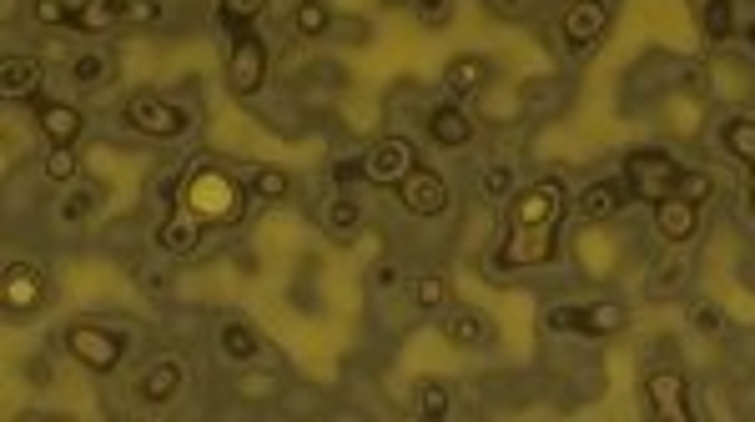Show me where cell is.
<instances>
[{
    "instance_id": "cell-24",
    "label": "cell",
    "mask_w": 755,
    "mask_h": 422,
    "mask_svg": "<svg viewBox=\"0 0 755 422\" xmlns=\"http://www.w3.org/2000/svg\"><path fill=\"white\" fill-rule=\"evenodd\" d=\"M217 347H222L232 363H252V357H258V332L242 327V322H222V332H217Z\"/></svg>"
},
{
    "instance_id": "cell-34",
    "label": "cell",
    "mask_w": 755,
    "mask_h": 422,
    "mask_svg": "<svg viewBox=\"0 0 755 422\" xmlns=\"http://www.w3.org/2000/svg\"><path fill=\"white\" fill-rule=\"evenodd\" d=\"M328 5H322V0H303V5H297V31L303 35H322L328 31Z\"/></svg>"
},
{
    "instance_id": "cell-38",
    "label": "cell",
    "mask_w": 755,
    "mask_h": 422,
    "mask_svg": "<svg viewBox=\"0 0 755 422\" xmlns=\"http://www.w3.org/2000/svg\"><path fill=\"white\" fill-rule=\"evenodd\" d=\"M649 277L660 281V287H680V277H685V257H680V252H670V257H660V262H655V271H649Z\"/></svg>"
},
{
    "instance_id": "cell-5",
    "label": "cell",
    "mask_w": 755,
    "mask_h": 422,
    "mask_svg": "<svg viewBox=\"0 0 755 422\" xmlns=\"http://www.w3.org/2000/svg\"><path fill=\"white\" fill-rule=\"evenodd\" d=\"M66 347H72L76 363H86L91 373H111L121 363V342L107 327H91V322H76L66 327Z\"/></svg>"
},
{
    "instance_id": "cell-18",
    "label": "cell",
    "mask_w": 755,
    "mask_h": 422,
    "mask_svg": "<svg viewBox=\"0 0 755 422\" xmlns=\"http://www.w3.org/2000/svg\"><path fill=\"white\" fill-rule=\"evenodd\" d=\"M177 387H182V367L177 363H152L142 377H136V398L152 402V408H162V402L177 398Z\"/></svg>"
},
{
    "instance_id": "cell-15",
    "label": "cell",
    "mask_w": 755,
    "mask_h": 422,
    "mask_svg": "<svg viewBox=\"0 0 755 422\" xmlns=\"http://www.w3.org/2000/svg\"><path fill=\"white\" fill-rule=\"evenodd\" d=\"M696 222H700V207L696 201H685V197H665L660 207H655V226H660V236L675 246L696 236Z\"/></svg>"
},
{
    "instance_id": "cell-23",
    "label": "cell",
    "mask_w": 755,
    "mask_h": 422,
    "mask_svg": "<svg viewBox=\"0 0 755 422\" xmlns=\"http://www.w3.org/2000/svg\"><path fill=\"white\" fill-rule=\"evenodd\" d=\"M625 322H630V312L620 302H594V307H584L579 332H590V337H610V332H620Z\"/></svg>"
},
{
    "instance_id": "cell-6",
    "label": "cell",
    "mask_w": 755,
    "mask_h": 422,
    "mask_svg": "<svg viewBox=\"0 0 755 422\" xmlns=\"http://www.w3.org/2000/svg\"><path fill=\"white\" fill-rule=\"evenodd\" d=\"M262 81H267V46L258 35H237L232 56H227V86H232V96H252Z\"/></svg>"
},
{
    "instance_id": "cell-33",
    "label": "cell",
    "mask_w": 755,
    "mask_h": 422,
    "mask_svg": "<svg viewBox=\"0 0 755 422\" xmlns=\"http://www.w3.org/2000/svg\"><path fill=\"white\" fill-rule=\"evenodd\" d=\"M91 207H96V187H76L72 197L61 201V222H86V216H91Z\"/></svg>"
},
{
    "instance_id": "cell-3",
    "label": "cell",
    "mask_w": 755,
    "mask_h": 422,
    "mask_svg": "<svg viewBox=\"0 0 755 422\" xmlns=\"http://www.w3.org/2000/svg\"><path fill=\"white\" fill-rule=\"evenodd\" d=\"M127 121H131V131H142V136L172 141V136H182V131H187L192 116L182 111V106H172V101H162V96L142 91V96H131V101H127Z\"/></svg>"
},
{
    "instance_id": "cell-2",
    "label": "cell",
    "mask_w": 755,
    "mask_h": 422,
    "mask_svg": "<svg viewBox=\"0 0 755 422\" xmlns=\"http://www.w3.org/2000/svg\"><path fill=\"white\" fill-rule=\"evenodd\" d=\"M625 181L639 201H655V207H660V201L675 197V187H680V166H675V156H665V152H630L625 156Z\"/></svg>"
},
{
    "instance_id": "cell-45",
    "label": "cell",
    "mask_w": 755,
    "mask_h": 422,
    "mask_svg": "<svg viewBox=\"0 0 755 422\" xmlns=\"http://www.w3.org/2000/svg\"><path fill=\"white\" fill-rule=\"evenodd\" d=\"M745 191H751V207H755V166H751V187H745Z\"/></svg>"
},
{
    "instance_id": "cell-25",
    "label": "cell",
    "mask_w": 755,
    "mask_h": 422,
    "mask_svg": "<svg viewBox=\"0 0 755 422\" xmlns=\"http://www.w3.org/2000/svg\"><path fill=\"white\" fill-rule=\"evenodd\" d=\"M720 141H725V152L731 156H741V162L755 166V121L751 116H731L725 131H720Z\"/></svg>"
},
{
    "instance_id": "cell-43",
    "label": "cell",
    "mask_w": 755,
    "mask_h": 422,
    "mask_svg": "<svg viewBox=\"0 0 755 422\" xmlns=\"http://www.w3.org/2000/svg\"><path fill=\"white\" fill-rule=\"evenodd\" d=\"M332 176H338V187H353V181H368V176H363V162H342Z\"/></svg>"
},
{
    "instance_id": "cell-37",
    "label": "cell",
    "mask_w": 755,
    "mask_h": 422,
    "mask_svg": "<svg viewBox=\"0 0 755 422\" xmlns=\"http://www.w3.org/2000/svg\"><path fill=\"white\" fill-rule=\"evenodd\" d=\"M675 197H685V201H705L710 197V176L705 171H680V187H675Z\"/></svg>"
},
{
    "instance_id": "cell-19",
    "label": "cell",
    "mask_w": 755,
    "mask_h": 422,
    "mask_svg": "<svg viewBox=\"0 0 755 422\" xmlns=\"http://www.w3.org/2000/svg\"><path fill=\"white\" fill-rule=\"evenodd\" d=\"M428 136L438 146H469L473 141V121L463 116L459 106H434V116H428Z\"/></svg>"
},
{
    "instance_id": "cell-28",
    "label": "cell",
    "mask_w": 755,
    "mask_h": 422,
    "mask_svg": "<svg viewBox=\"0 0 755 422\" xmlns=\"http://www.w3.org/2000/svg\"><path fill=\"white\" fill-rule=\"evenodd\" d=\"M252 191H258L262 201H287V191H293V176H287L283 166H262V171L252 176Z\"/></svg>"
},
{
    "instance_id": "cell-32",
    "label": "cell",
    "mask_w": 755,
    "mask_h": 422,
    "mask_svg": "<svg viewBox=\"0 0 755 422\" xmlns=\"http://www.w3.org/2000/svg\"><path fill=\"white\" fill-rule=\"evenodd\" d=\"M76 171H81L76 146H51V156H46V176H51V181H76Z\"/></svg>"
},
{
    "instance_id": "cell-31",
    "label": "cell",
    "mask_w": 755,
    "mask_h": 422,
    "mask_svg": "<svg viewBox=\"0 0 755 422\" xmlns=\"http://www.w3.org/2000/svg\"><path fill=\"white\" fill-rule=\"evenodd\" d=\"M414 302L424 307V312H434V307H444V302H449V281L438 277V271H428V277H418V287H414Z\"/></svg>"
},
{
    "instance_id": "cell-29",
    "label": "cell",
    "mask_w": 755,
    "mask_h": 422,
    "mask_svg": "<svg viewBox=\"0 0 755 422\" xmlns=\"http://www.w3.org/2000/svg\"><path fill=\"white\" fill-rule=\"evenodd\" d=\"M111 76V60L101 56V51H86V56L72 60V81L76 86H101Z\"/></svg>"
},
{
    "instance_id": "cell-30",
    "label": "cell",
    "mask_w": 755,
    "mask_h": 422,
    "mask_svg": "<svg viewBox=\"0 0 755 422\" xmlns=\"http://www.w3.org/2000/svg\"><path fill=\"white\" fill-rule=\"evenodd\" d=\"M414 398H418V412H424V418H449V387L444 382H418Z\"/></svg>"
},
{
    "instance_id": "cell-7",
    "label": "cell",
    "mask_w": 755,
    "mask_h": 422,
    "mask_svg": "<svg viewBox=\"0 0 755 422\" xmlns=\"http://www.w3.org/2000/svg\"><path fill=\"white\" fill-rule=\"evenodd\" d=\"M0 302L11 312H36L46 302V271L36 262H11L6 277H0Z\"/></svg>"
},
{
    "instance_id": "cell-11",
    "label": "cell",
    "mask_w": 755,
    "mask_h": 422,
    "mask_svg": "<svg viewBox=\"0 0 755 422\" xmlns=\"http://www.w3.org/2000/svg\"><path fill=\"white\" fill-rule=\"evenodd\" d=\"M645 398H649V412H655L660 422H685V418H690V408H685L690 387H685L680 373H649Z\"/></svg>"
},
{
    "instance_id": "cell-36",
    "label": "cell",
    "mask_w": 755,
    "mask_h": 422,
    "mask_svg": "<svg viewBox=\"0 0 755 422\" xmlns=\"http://www.w3.org/2000/svg\"><path fill=\"white\" fill-rule=\"evenodd\" d=\"M262 5H267V0H222V21L227 25H248V21H258L262 15Z\"/></svg>"
},
{
    "instance_id": "cell-12",
    "label": "cell",
    "mask_w": 755,
    "mask_h": 422,
    "mask_svg": "<svg viewBox=\"0 0 755 422\" xmlns=\"http://www.w3.org/2000/svg\"><path fill=\"white\" fill-rule=\"evenodd\" d=\"M604 25H610V5L604 0H575L565 11V41L575 51H590L604 35Z\"/></svg>"
},
{
    "instance_id": "cell-16",
    "label": "cell",
    "mask_w": 755,
    "mask_h": 422,
    "mask_svg": "<svg viewBox=\"0 0 755 422\" xmlns=\"http://www.w3.org/2000/svg\"><path fill=\"white\" fill-rule=\"evenodd\" d=\"M81 131H86V121H81V111H76V106H61V101L41 106V136H46L51 146H76V141H81Z\"/></svg>"
},
{
    "instance_id": "cell-10",
    "label": "cell",
    "mask_w": 755,
    "mask_h": 422,
    "mask_svg": "<svg viewBox=\"0 0 755 422\" xmlns=\"http://www.w3.org/2000/svg\"><path fill=\"white\" fill-rule=\"evenodd\" d=\"M555 226H514L504 246V262L508 267H544V262H555Z\"/></svg>"
},
{
    "instance_id": "cell-9",
    "label": "cell",
    "mask_w": 755,
    "mask_h": 422,
    "mask_svg": "<svg viewBox=\"0 0 755 422\" xmlns=\"http://www.w3.org/2000/svg\"><path fill=\"white\" fill-rule=\"evenodd\" d=\"M559 216H565L559 181H539V187H529L514 201V226H559Z\"/></svg>"
},
{
    "instance_id": "cell-41",
    "label": "cell",
    "mask_w": 755,
    "mask_h": 422,
    "mask_svg": "<svg viewBox=\"0 0 755 422\" xmlns=\"http://www.w3.org/2000/svg\"><path fill=\"white\" fill-rule=\"evenodd\" d=\"M690 322H696L700 332H720V327H725V312H720L715 302H700L696 312H690Z\"/></svg>"
},
{
    "instance_id": "cell-4",
    "label": "cell",
    "mask_w": 755,
    "mask_h": 422,
    "mask_svg": "<svg viewBox=\"0 0 755 422\" xmlns=\"http://www.w3.org/2000/svg\"><path fill=\"white\" fill-rule=\"evenodd\" d=\"M414 166H418V152H414V141H403V136H383L373 152L363 156V176L373 187H398Z\"/></svg>"
},
{
    "instance_id": "cell-22",
    "label": "cell",
    "mask_w": 755,
    "mask_h": 422,
    "mask_svg": "<svg viewBox=\"0 0 755 422\" xmlns=\"http://www.w3.org/2000/svg\"><path fill=\"white\" fill-rule=\"evenodd\" d=\"M438 327H444V337H449L453 347H479V342L489 337L484 312H453L449 322H438Z\"/></svg>"
},
{
    "instance_id": "cell-13",
    "label": "cell",
    "mask_w": 755,
    "mask_h": 422,
    "mask_svg": "<svg viewBox=\"0 0 755 422\" xmlns=\"http://www.w3.org/2000/svg\"><path fill=\"white\" fill-rule=\"evenodd\" d=\"M201 232H207V222L177 207L162 226H156V246H162V252H172V257H192V252L201 246Z\"/></svg>"
},
{
    "instance_id": "cell-1",
    "label": "cell",
    "mask_w": 755,
    "mask_h": 422,
    "mask_svg": "<svg viewBox=\"0 0 755 422\" xmlns=\"http://www.w3.org/2000/svg\"><path fill=\"white\" fill-rule=\"evenodd\" d=\"M177 201H182V211L201 216L207 226H232V222H242V211H248L242 181L227 176L222 166H197V171H187L177 187Z\"/></svg>"
},
{
    "instance_id": "cell-20",
    "label": "cell",
    "mask_w": 755,
    "mask_h": 422,
    "mask_svg": "<svg viewBox=\"0 0 755 422\" xmlns=\"http://www.w3.org/2000/svg\"><path fill=\"white\" fill-rule=\"evenodd\" d=\"M620 207H625V187L620 181H594V187L579 191V216H590V222H610Z\"/></svg>"
},
{
    "instance_id": "cell-17",
    "label": "cell",
    "mask_w": 755,
    "mask_h": 422,
    "mask_svg": "<svg viewBox=\"0 0 755 422\" xmlns=\"http://www.w3.org/2000/svg\"><path fill=\"white\" fill-rule=\"evenodd\" d=\"M136 15V0H86L76 5V31H111Z\"/></svg>"
},
{
    "instance_id": "cell-8",
    "label": "cell",
    "mask_w": 755,
    "mask_h": 422,
    "mask_svg": "<svg viewBox=\"0 0 755 422\" xmlns=\"http://www.w3.org/2000/svg\"><path fill=\"white\" fill-rule=\"evenodd\" d=\"M398 197L414 216H438V211L449 207V187H444V176H438L434 166H414V171L398 181Z\"/></svg>"
},
{
    "instance_id": "cell-27",
    "label": "cell",
    "mask_w": 755,
    "mask_h": 422,
    "mask_svg": "<svg viewBox=\"0 0 755 422\" xmlns=\"http://www.w3.org/2000/svg\"><path fill=\"white\" fill-rule=\"evenodd\" d=\"M700 25H705L710 41H731V31H735V0H705Z\"/></svg>"
},
{
    "instance_id": "cell-14",
    "label": "cell",
    "mask_w": 755,
    "mask_h": 422,
    "mask_svg": "<svg viewBox=\"0 0 755 422\" xmlns=\"http://www.w3.org/2000/svg\"><path fill=\"white\" fill-rule=\"evenodd\" d=\"M41 81H46L41 60H31V56H6L0 60V91L11 96V101H36Z\"/></svg>"
},
{
    "instance_id": "cell-42",
    "label": "cell",
    "mask_w": 755,
    "mask_h": 422,
    "mask_svg": "<svg viewBox=\"0 0 755 422\" xmlns=\"http://www.w3.org/2000/svg\"><path fill=\"white\" fill-rule=\"evenodd\" d=\"M373 281H378V287H398V281H403V271H398V262H378V271H373Z\"/></svg>"
},
{
    "instance_id": "cell-26",
    "label": "cell",
    "mask_w": 755,
    "mask_h": 422,
    "mask_svg": "<svg viewBox=\"0 0 755 422\" xmlns=\"http://www.w3.org/2000/svg\"><path fill=\"white\" fill-rule=\"evenodd\" d=\"M358 222H363V207H358L353 197H332L328 207H322V226H328L332 236H348Z\"/></svg>"
},
{
    "instance_id": "cell-46",
    "label": "cell",
    "mask_w": 755,
    "mask_h": 422,
    "mask_svg": "<svg viewBox=\"0 0 755 422\" xmlns=\"http://www.w3.org/2000/svg\"><path fill=\"white\" fill-rule=\"evenodd\" d=\"M751 41H755V25H751Z\"/></svg>"
},
{
    "instance_id": "cell-35",
    "label": "cell",
    "mask_w": 755,
    "mask_h": 422,
    "mask_svg": "<svg viewBox=\"0 0 755 422\" xmlns=\"http://www.w3.org/2000/svg\"><path fill=\"white\" fill-rule=\"evenodd\" d=\"M31 11H36L41 25H76V5H72V0H36Z\"/></svg>"
},
{
    "instance_id": "cell-39",
    "label": "cell",
    "mask_w": 755,
    "mask_h": 422,
    "mask_svg": "<svg viewBox=\"0 0 755 422\" xmlns=\"http://www.w3.org/2000/svg\"><path fill=\"white\" fill-rule=\"evenodd\" d=\"M549 332H575L579 322H584V307H549Z\"/></svg>"
},
{
    "instance_id": "cell-40",
    "label": "cell",
    "mask_w": 755,
    "mask_h": 422,
    "mask_svg": "<svg viewBox=\"0 0 755 422\" xmlns=\"http://www.w3.org/2000/svg\"><path fill=\"white\" fill-rule=\"evenodd\" d=\"M508 187H514V171H508V166H489V171H484V191H489V197L504 201Z\"/></svg>"
},
{
    "instance_id": "cell-44",
    "label": "cell",
    "mask_w": 755,
    "mask_h": 422,
    "mask_svg": "<svg viewBox=\"0 0 755 422\" xmlns=\"http://www.w3.org/2000/svg\"><path fill=\"white\" fill-rule=\"evenodd\" d=\"M418 11H424L428 21H444V15H449V0H418Z\"/></svg>"
},
{
    "instance_id": "cell-21",
    "label": "cell",
    "mask_w": 755,
    "mask_h": 422,
    "mask_svg": "<svg viewBox=\"0 0 755 422\" xmlns=\"http://www.w3.org/2000/svg\"><path fill=\"white\" fill-rule=\"evenodd\" d=\"M444 86H449L453 96H479L489 86V66L479 56H459V60H449V70H444Z\"/></svg>"
}]
</instances>
